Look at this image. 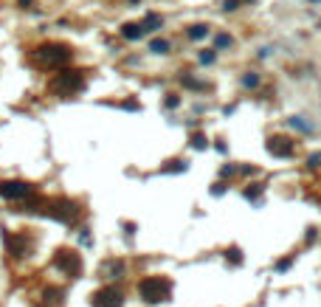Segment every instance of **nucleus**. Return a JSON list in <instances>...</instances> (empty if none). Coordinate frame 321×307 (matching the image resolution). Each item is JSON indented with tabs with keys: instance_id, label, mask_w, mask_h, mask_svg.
<instances>
[{
	"instance_id": "obj_1",
	"label": "nucleus",
	"mask_w": 321,
	"mask_h": 307,
	"mask_svg": "<svg viewBox=\"0 0 321 307\" xmlns=\"http://www.w3.org/2000/svg\"><path fill=\"white\" fill-rule=\"evenodd\" d=\"M166 290H169V285L161 282V279H144L141 282V293L147 301H161L166 296Z\"/></svg>"
},
{
	"instance_id": "obj_2",
	"label": "nucleus",
	"mask_w": 321,
	"mask_h": 307,
	"mask_svg": "<svg viewBox=\"0 0 321 307\" xmlns=\"http://www.w3.org/2000/svg\"><path fill=\"white\" fill-rule=\"evenodd\" d=\"M29 192H31V186L20 183V180H6V183H0V194H3V197L17 200V197H26Z\"/></svg>"
},
{
	"instance_id": "obj_3",
	"label": "nucleus",
	"mask_w": 321,
	"mask_h": 307,
	"mask_svg": "<svg viewBox=\"0 0 321 307\" xmlns=\"http://www.w3.org/2000/svg\"><path fill=\"white\" fill-rule=\"evenodd\" d=\"M119 301H122V296L110 287V290H101L96 293V307H119Z\"/></svg>"
},
{
	"instance_id": "obj_4",
	"label": "nucleus",
	"mask_w": 321,
	"mask_h": 307,
	"mask_svg": "<svg viewBox=\"0 0 321 307\" xmlns=\"http://www.w3.org/2000/svg\"><path fill=\"white\" fill-rule=\"evenodd\" d=\"M268 150L276 152V155H290V152H293V144H287V138H271Z\"/></svg>"
},
{
	"instance_id": "obj_5",
	"label": "nucleus",
	"mask_w": 321,
	"mask_h": 307,
	"mask_svg": "<svg viewBox=\"0 0 321 307\" xmlns=\"http://www.w3.org/2000/svg\"><path fill=\"white\" fill-rule=\"evenodd\" d=\"M141 29H144V26H124V37H127V40H133V37H141Z\"/></svg>"
},
{
	"instance_id": "obj_6",
	"label": "nucleus",
	"mask_w": 321,
	"mask_h": 307,
	"mask_svg": "<svg viewBox=\"0 0 321 307\" xmlns=\"http://www.w3.org/2000/svg\"><path fill=\"white\" fill-rule=\"evenodd\" d=\"M203 34H206V26H192V31H189V37H192V40H200Z\"/></svg>"
},
{
	"instance_id": "obj_7",
	"label": "nucleus",
	"mask_w": 321,
	"mask_h": 307,
	"mask_svg": "<svg viewBox=\"0 0 321 307\" xmlns=\"http://www.w3.org/2000/svg\"><path fill=\"white\" fill-rule=\"evenodd\" d=\"M166 48H169V43H164V40H161V43H152V51H155V54H166Z\"/></svg>"
}]
</instances>
